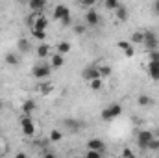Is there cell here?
<instances>
[{"label": "cell", "instance_id": "cb8c5ba5", "mask_svg": "<svg viewBox=\"0 0 159 158\" xmlns=\"http://www.w3.org/2000/svg\"><path fill=\"white\" fill-rule=\"evenodd\" d=\"M61 140H63V132H61L59 128L50 130V134H48V141H50V143H59Z\"/></svg>", "mask_w": 159, "mask_h": 158}, {"label": "cell", "instance_id": "60d3db41", "mask_svg": "<svg viewBox=\"0 0 159 158\" xmlns=\"http://www.w3.org/2000/svg\"><path fill=\"white\" fill-rule=\"evenodd\" d=\"M135 158H137V156H135Z\"/></svg>", "mask_w": 159, "mask_h": 158}, {"label": "cell", "instance_id": "4316f807", "mask_svg": "<svg viewBox=\"0 0 159 158\" xmlns=\"http://www.w3.org/2000/svg\"><path fill=\"white\" fill-rule=\"evenodd\" d=\"M89 87H91L93 91H100V89L104 87V80H102V78L91 80V82H89Z\"/></svg>", "mask_w": 159, "mask_h": 158}, {"label": "cell", "instance_id": "ba28073f", "mask_svg": "<svg viewBox=\"0 0 159 158\" xmlns=\"http://www.w3.org/2000/svg\"><path fill=\"white\" fill-rule=\"evenodd\" d=\"M83 17H85V26H87V28H98L100 22H102V17H100V13H98L96 9L85 11Z\"/></svg>", "mask_w": 159, "mask_h": 158}, {"label": "cell", "instance_id": "52a82bcc", "mask_svg": "<svg viewBox=\"0 0 159 158\" xmlns=\"http://www.w3.org/2000/svg\"><path fill=\"white\" fill-rule=\"evenodd\" d=\"M144 47L148 48V52L159 48V36L154 30H144Z\"/></svg>", "mask_w": 159, "mask_h": 158}, {"label": "cell", "instance_id": "7402d4cb", "mask_svg": "<svg viewBox=\"0 0 159 158\" xmlns=\"http://www.w3.org/2000/svg\"><path fill=\"white\" fill-rule=\"evenodd\" d=\"M137 104L143 106V108H148V106L156 104V101H154L150 95H139V97H137Z\"/></svg>", "mask_w": 159, "mask_h": 158}, {"label": "cell", "instance_id": "ffe728a7", "mask_svg": "<svg viewBox=\"0 0 159 158\" xmlns=\"http://www.w3.org/2000/svg\"><path fill=\"white\" fill-rule=\"evenodd\" d=\"M113 13H115V19H117L119 22L128 21V7H126V6H122V4H120V6L115 9V11H113Z\"/></svg>", "mask_w": 159, "mask_h": 158}, {"label": "cell", "instance_id": "f1b7e54d", "mask_svg": "<svg viewBox=\"0 0 159 158\" xmlns=\"http://www.w3.org/2000/svg\"><path fill=\"white\" fill-rule=\"evenodd\" d=\"M148 63H159V50L148 52Z\"/></svg>", "mask_w": 159, "mask_h": 158}, {"label": "cell", "instance_id": "7c38bea8", "mask_svg": "<svg viewBox=\"0 0 159 158\" xmlns=\"http://www.w3.org/2000/svg\"><path fill=\"white\" fill-rule=\"evenodd\" d=\"M48 65H50L52 69H61V67L65 65V56H61V54H57V52L54 50V54L48 58Z\"/></svg>", "mask_w": 159, "mask_h": 158}, {"label": "cell", "instance_id": "74e56055", "mask_svg": "<svg viewBox=\"0 0 159 158\" xmlns=\"http://www.w3.org/2000/svg\"><path fill=\"white\" fill-rule=\"evenodd\" d=\"M15 158H28V155H26V153H17Z\"/></svg>", "mask_w": 159, "mask_h": 158}, {"label": "cell", "instance_id": "2e32d148", "mask_svg": "<svg viewBox=\"0 0 159 158\" xmlns=\"http://www.w3.org/2000/svg\"><path fill=\"white\" fill-rule=\"evenodd\" d=\"M32 48H34V47H32V43H30L28 39H24V37H22V39L17 41V50H19V54H20V56H22V54L32 52Z\"/></svg>", "mask_w": 159, "mask_h": 158}, {"label": "cell", "instance_id": "8d00e7d4", "mask_svg": "<svg viewBox=\"0 0 159 158\" xmlns=\"http://www.w3.org/2000/svg\"><path fill=\"white\" fill-rule=\"evenodd\" d=\"M4 149H6V143L0 140V156H2V153H4Z\"/></svg>", "mask_w": 159, "mask_h": 158}, {"label": "cell", "instance_id": "7a4b0ae2", "mask_svg": "<svg viewBox=\"0 0 159 158\" xmlns=\"http://www.w3.org/2000/svg\"><path fill=\"white\" fill-rule=\"evenodd\" d=\"M52 19H54V21H59L63 26H70V24H72L70 9H69V6H65V4H57V6L52 7Z\"/></svg>", "mask_w": 159, "mask_h": 158}, {"label": "cell", "instance_id": "4fadbf2b", "mask_svg": "<svg viewBox=\"0 0 159 158\" xmlns=\"http://www.w3.org/2000/svg\"><path fill=\"white\" fill-rule=\"evenodd\" d=\"M81 78L87 80V82L100 78V75H98V69H96V65H89V67H85V69L81 71Z\"/></svg>", "mask_w": 159, "mask_h": 158}, {"label": "cell", "instance_id": "8992f818", "mask_svg": "<svg viewBox=\"0 0 159 158\" xmlns=\"http://www.w3.org/2000/svg\"><path fill=\"white\" fill-rule=\"evenodd\" d=\"M122 114V106L117 104V102H113V104H109L107 108H104L102 110V114H100V117L102 121H113V119H117Z\"/></svg>", "mask_w": 159, "mask_h": 158}, {"label": "cell", "instance_id": "44dd1931", "mask_svg": "<svg viewBox=\"0 0 159 158\" xmlns=\"http://www.w3.org/2000/svg\"><path fill=\"white\" fill-rule=\"evenodd\" d=\"M70 48H72V47H70L69 41H59V43L56 45V52L61 54V56H67V54L70 52Z\"/></svg>", "mask_w": 159, "mask_h": 158}, {"label": "cell", "instance_id": "ab89813d", "mask_svg": "<svg viewBox=\"0 0 159 158\" xmlns=\"http://www.w3.org/2000/svg\"><path fill=\"white\" fill-rule=\"evenodd\" d=\"M0 110H2V102H0Z\"/></svg>", "mask_w": 159, "mask_h": 158}, {"label": "cell", "instance_id": "30bf717a", "mask_svg": "<svg viewBox=\"0 0 159 158\" xmlns=\"http://www.w3.org/2000/svg\"><path fill=\"white\" fill-rule=\"evenodd\" d=\"M63 126H65V130L67 132H70V134H76L81 130V123H80V119H74V117H67L63 119Z\"/></svg>", "mask_w": 159, "mask_h": 158}, {"label": "cell", "instance_id": "8fae6325", "mask_svg": "<svg viewBox=\"0 0 159 158\" xmlns=\"http://www.w3.org/2000/svg\"><path fill=\"white\" fill-rule=\"evenodd\" d=\"M87 151H94V153L104 155V153H106V143H104L100 138H91V140L87 141Z\"/></svg>", "mask_w": 159, "mask_h": 158}, {"label": "cell", "instance_id": "277c9868", "mask_svg": "<svg viewBox=\"0 0 159 158\" xmlns=\"http://www.w3.org/2000/svg\"><path fill=\"white\" fill-rule=\"evenodd\" d=\"M154 140H156V134L150 132V130H141V132L137 134V145H139L143 151H150V145H152Z\"/></svg>", "mask_w": 159, "mask_h": 158}, {"label": "cell", "instance_id": "484cf974", "mask_svg": "<svg viewBox=\"0 0 159 158\" xmlns=\"http://www.w3.org/2000/svg\"><path fill=\"white\" fill-rule=\"evenodd\" d=\"M52 89H54V86H52L50 82H44V84H39V86H37V91H39L41 95H44V97H46V95H50V93H52Z\"/></svg>", "mask_w": 159, "mask_h": 158}, {"label": "cell", "instance_id": "f546056e", "mask_svg": "<svg viewBox=\"0 0 159 158\" xmlns=\"http://www.w3.org/2000/svg\"><path fill=\"white\" fill-rule=\"evenodd\" d=\"M120 156L122 158H135V155H133V151H131L129 147H124L122 153H120Z\"/></svg>", "mask_w": 159, "mask_h": 158}, {"label": "cell", "instance_id": "d4e9b609", "mask_svg": "<svg viewBox=\"0 0 159 158\" xmlns=\"http://www.w3.org/2000/svg\"><path fill=\"white\" fill-rule=\"evenodd\" d=\"M96 69H98L100 78H107V77L111 75V67H109V65H106V63H96Z\"/></svg>", "mask_w": 159, "mask_h": 158}, {"label": "cell", "instance_id": "83f0119b", "mask_svg": "<svg viewBox=\"0 0 159 158\" xmlns=\"http://www.w3.org/2000/svg\"><path fill=\"white\" fill-rule=\"evenodd\" d=\"M119 6H120V2H117V0H106V2H104V7L109 9V11H115Z\"/></svg>", "mask_w": 159, "mask_h": 158}, {"label": "cell", "instance_id": "e0dca14e", "mask_svg": "<svg viewBox=\"0 0 159 158\" xmlns=\"http://www.w3.org/2000/svg\"><path fill=\"white\" fill-rule=\"evenodd\" d=\"M4 62L7 65H19L20 63V54L19 52H6L4 54Z\"/></svg>", "mask_w": 159, "mask_h": 158}, {"label": "cell", "instance_id": "f35d334b", "mask_svg": "<svg viewBox=\"0 0 159 158\" xmlns=\"http://www.w3.org/2000/svg\"><path fill=\"white\" fill-rule=\"evenodd\" d=\"M72 158H83V156H80V155H76V156H72Z\"/></svg>", "mask_w": 159, "mask_h": 158}, {"label": "cell", "instance_id": "5bb4252c", "mask_svg": "<svg viewBox=\"0 0 159 158\" xmlns=\"http://www.w3.org/2000/svg\"><path fill=\"white\" fill-rule=\"evenodd\" d=\"M117 45H119L120 50L124 52V56H126V58H133V56H135V47H133L129 41H119Z\"/></svg>", "mask_w": 159, "mask_h": 158}, {"label": "cell", "instance_id": "d6986e66", "mask_svg": "<svg viewBox=\"0 0 159 158\" xmlns=\"http://www.w3.org/2000/svg\"><path fill=\"white\" fill-rule=\"evenodd\" d=\"M129 43L135 47V45H144V30H137V32H133L131 34V37H129Z\"/></svg>", "mask_w": 159, "mask_h": 158}, {"label": "cell", "instance_id": "d6a6232c", "mask_svg": "<svg viewBox=\"0 0 159 158\" xmlns=\"http://www.w3.org/2000/svg\"><path fill=\"white\" fill-rule=\"evenodd\" d=\"M83 158H104L100 153H94V151H87L85 155H83Z\"/></svg>", "mask_w": 159, "mask_h": 158}, {"label": "cell", "instance_id": "d590c367", "mask_svg": "<svg viewBox=\"0 0 159 158\" xmlns=\"http://www.w3.org/2000/svg\"><path fill=\"white\" fill-rule=\"evenodd\" d=\"M43 158H57V156H56V153H52V151H46V153H43Z\"/></svg>", "mask_w": 159, "mask_h": 158}, {"label": "cell", "instance_id": "3957f363", "mask_svg": "<svg viewBox=\"0 0 159 158\" xmlns=\"http://www.w3.org/2000/svg\"><path fill=\"white\" fill-rule=\"evenodd\" d=\"M19 125H20V130H22L24 136H28V138H35L37 136V125L32 119V116H20Z\"/></svg>", "mask_w": 159, "mask_h": 158}, {"label": "cell", "instance_id": "4dcf8cb0", "mask_svg": "<svg viewBox=\"0 0 159 158\" xmlns=\"http://www.w3.org/2000/svg\"><path fill=\"white\" fill-rule=\"evenodd\" d=\"M32 36H34L37 41H41V43H44V39H46V32H34Z\"/></svg>", "mask_w": 159, "mask_h": 158}, {"label": "cell", "instance_id": "603a6c76", "mask_svg": "<svg viewBox=\"0 0 159 158\" xmlns=\"http://www.w3.org/2000/svg\"><path fill=\"white\" fill-rule=\"evenodd\" d=\"M146 73L152 80H159V63H148L146 65Z\"/></svg>", "mask_w": 159, "mask_h": 158}, {"label": "cell", "instance_id": "5b68a950", "mask_svg": "<svg viewBox=\"0 0 159 158\" xmlns=\"http://www.w3.org/2000/svg\"><path fill=\"white\" fill-rule=\"evenodd\" d=\"M32 73H34L35 78L46 80V78H50V75H52V67L48 65V62H37V63L34 65Z\"/></svg>", "mask_w": 159, "mask_h": 158}, {"label": "cell", "instance_id": "ac0fdd59", "mask_svg": "<svg viewBox=\"0 0 159 158\" xmlns=\"http://www.w3.org/2000/svg\"><path fill=\"white\" fill-rule=\"evenodd\" d=\"M28 7L32 9V13H43L44 7H46V2H43V0H32L28 4Z\"/></svg>", "mask_w": 159, "mask_h": 158}, {"label": "cell", "instance_id": "e575fe53", "mask_svg": "<svg viewBox=\"0 0 159 158\" xmlns=\"http://www.w3.org/2000/svg\"><path fill=\"white\" fill-rule=\"evenodd\" d=\"M152 11H154L156 15H159V0H156V2L152 4Z\"/></svg>", "mask_w": 159, "mask_h": 158}, {"label": "cell", "instance_id": "6da1fadb", "mask_svg": "<svg viewBox=\"0 0 159 158\" xmlns=\"http://www.w3.org/2000/svg\"><path fill=\"white\" fill-rule=\"evenodd\" d=\"M48 24H50V19L44 15V11L43 13H30V17H28V26H30L32 34L34 32H46Z\"/></svg>", "mask_w": 159, "mask_h": 158}, {"label": "cell", "instance_id": "9c48e42d", "mask_svg": "<svg viewBox=\"0 0 159 158\" xmlns=\"http://www.w3.org/2000/svg\"><path fill=\"white\" fill-rule=\"evenodd\" d=\"M35 54H37V58H39L41 62H48V58L54 54V50H52V47L48 43H39L35 47Z\"/></svg>", "mask_w": 159, "mask_h": 158}, {"label": "cell", "instance_id": "836d02e7", "mask_svg": "<svg viewBox=\"0 0 159 158\" xmlns=\"http://www.w3.org/2000/svg\"><path fill=\"white\" fill-rule=\"evenodd\" d=\"M150 151H159V138L156 136V140L152 141V145H150Z\"/></svg>", "mask_w": 159, "mask_h": 158}, {"label": "cell", "instance_id": "9a60e30c", "mask_svg": "<svg viewBox=\"0 0 159 158\" xmlns=\"http://www.w3.org/2000/svg\"><path fill=\"white\" fill-rule=\"evenodd\" d=\"M20 110H22V116H32V114L37 110V104H35L32 99H28V101H24V102L20 104Z\"/></svg>", "mask_w": 159, "mask_h": 158}, {"label": "cell", "instance_id": "1f68e13d", "mask_svg": "<svg viewBox=\"0 0 159 158\" xmlns=\"http://www.w3.org/2000/svg\"><path fill=\"white\" fill-rule=\"evenodd\" d=\"M85 30H87V26H85V24H76V26H74V32H76L78 36H83V34H85Z\"/></svg>", "mask_w": 159, "mask_h": 158}]
</instances>
